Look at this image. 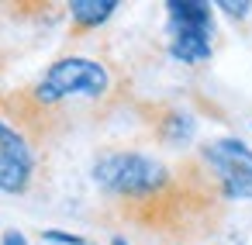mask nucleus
Wrapping results in <instances>:
<instances>
[{"instance_id": "obj_1", "label": "nucleus", "mask_w": 252, "mask_h": 245, "mask_svg": "<svg viewBox=\"0 0 252 245\" xmlns=\"http://www.w3.org/2000/svg\"><path fill=\"white\" fill-rule=\"evenodd\" d=\"M94 183L118 217L176 245L211 235L224 207L193 155L166 166L135 149H107L94 159Z\"/></svg>"}, {"instance_id": "obj_2", "label": "nucleus", "mask_w": 252, "mask_h": 245, "mask_svg": "<svg viewBox=\"0 0 252 245\" xmlns=\"http://www.w3.org/2000/svg\"><path fill=\"white\" fill-rule=\"evenodd\" d=\"M69 124L38 107L25 90L0 93V193L28 197L38 190L49 152Z\"/></svg>"}, {"instance_id": "obj_3", "label": "nucleus", "mask_w": 252, "mask_h": 245, "mask_svg": "<svg viewBox=\"0 0 252 245\" xmlns=\"http://www.w3.org/2000/svg\"><path fill=\"white\" fill-rule=\"evenodd\" d=\"M118 76L100 62L87 56H66L56 59L35 87H28L32 100L69 124V104H118Z\"/></svg>"}, {"instance_id": "obj_4", "label": "nucleus", "mask_w": 252, "mask_h": 245, "mask_svg": "<svg viewBox=\"0 0 252 245\" xmlns=\"http://www.w3.org/2000/svg\"><path fill=\"white\" fill-rule=\"evenodd\" d=\"M207 176V183L214 186V193L221 197V204L228 200H252V149L235 138V135H221L211 138L197 149L193 155Z\"/></svg>"}, {"instance_id": "obj_5", "label": "nucleus", "mask_w": 252, "mask_h": 245, "mask_svg": "<svg viewBox=\"0 0 252 245\" xmlns=\"http://www.w3.org/2000/svg\"><path fill=\"white\" fill-rule=\"evenodd\" d=\"M142 118H145L152 138L159 145H169V149L190 145L193 135H197V118L187 107H176V104H145Z\"/></svg>"}, {"instance_id": "obj_6", "label": "nucleus", "mask_w": 252, "mask_h": 245, "mask_svg": "<svg viewBox=\"0 0 252 245\" xmlns=\"http://www.w3.org/2000/svg\"><path fill=\"white\" fill-rule=\"evenodd\" d=\"M166 18L173 35H211L214 7L204 0H166Z\"/></svg>"}, {"instance_id": "obj_7", "label": "nucleus", "mask_w": 252, "mask_h": 245, "mask_svg": "<svg viewBox=\"0 0 252 245\" xmlns=\"http://www.w3.org/2000/svg\"><path fill=\"white\" fill-rule=\"evenodd\" d=\"M66 11H69V21H73V31L69 35L80 38V35L100 28L107 18L118 14V0H73Z\"/></svg>"}, {"instance_id": "obj_8", "label": "nucleus", "mask_w": 252, "mask_h": 245, "mask_svg": "<svg viewBox=\"0 0 252 245\" xmlns=\"http://www.w3.org/2000/svg\"><path fill=\"white\" fill-rule=\"evenodd\" d=\"M169 56L176 62L197 66L211 59V35H173L169 38Z\"/></svg>"}, {"instance_id": "obj_9", "label": "nucleus", "mask_w": 252, "mask_h": 245, "mask_svg": "<svg viewBox=\"0 0 252 245\" xmlns=\"http://www.w3.org/2000/svg\"><path fill=\"white\" fill-rule=\"evenodd\" d=\"M218 11L228 14V18H245L252 11V4L249 0H218Z\"/></svg>"}, {"instance_id": "obj_10", "label": "nucleus", "mask_w": 252, "mask_h": 245, "mask_svg": "<svg viewBox=\"0 0 252 245\" xmlns=\"http://www.w3.org/2000/svg\"><path fill=\"white\" fill-rule=\"evenodd\" d=\"M42 238H45V242H56V245H87V238H80V235H69V231H56V228H49Z\"/></svg>"}, {"instance_id": "obj_11", "label": "nucleus", "mask_w": 252, "mask_h": 245, "mask_svg": "<svg viewBox=\"0 0 252 245\" xmlns=\"http://www.w3.org/2000/svg\"><path fill=\"white\" fill-rule=\"evenodd\" d=\"M0 245H28V238L21 231H4L0 235Z\"/></svg>"}, {"instance_id": "obj_12", "label": "nucleus", "mask_w": 252, "mask_h": 245, "mask_svg": "<svg viewBox=\"0 0 252 245\" xmlns=\"http://www.w3.org/2000/svg\"><path fill=\"white\" fill-rule=\"evenodd\" d=\"M111 245H128V242H125V238H114V242H111Z\"/></svg>"}]
</instances>
